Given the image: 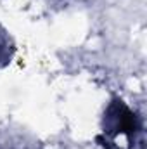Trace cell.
Masks as SVG:
<instances>
[{
    "mask_svg": "<svg viewBox=\"0 0 147 149\" xmlns=\"http://www.w3.org/2000/svg\"><path fill=\"white\" fill-rule=\"evenodd\" d=\"M104 132L112 137H126L132 141L135 134L139 132V121L135 113L132 111L125 102L121 101H112L104 114Z\"/></svg>",
    "mask_w": 147,
    "mask_h": 149,
    "instance_id": "obj_1",
    "label": "cell"
},
{
    "mask_svg": "<svg viewBox=\"0 0 147 149\" xmlns=\"http://www.w3.org/2000/svg\"><path fill=\"white\" fill-rule=\"evenodd\" d=\"M7 57V54H5V43L0 40V61H3Z\"/></svg>",
    "mask_w": 147,
    "mask_h": 149,
    "instance_id": "obj_2",
    "label": "cell"
}]
</instances>
